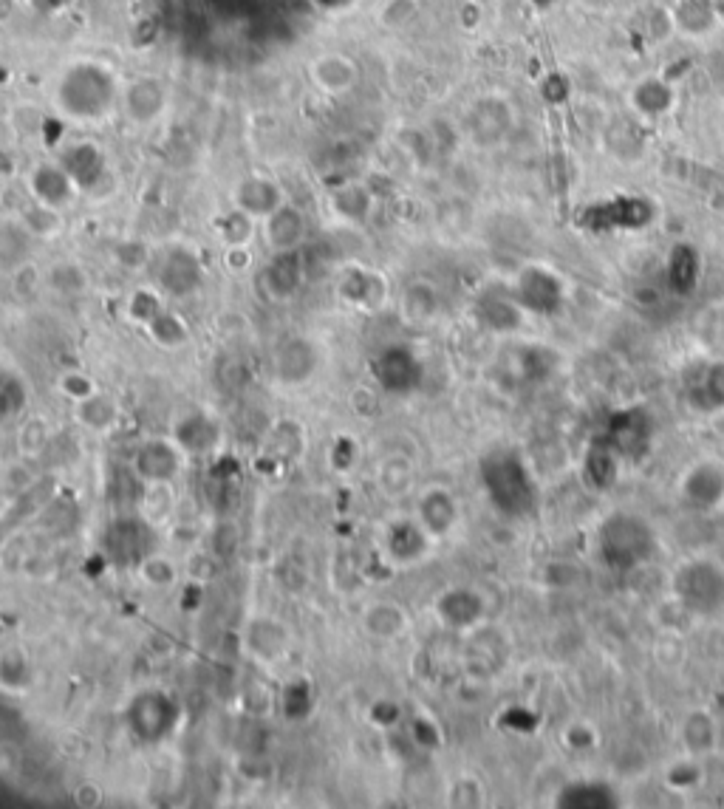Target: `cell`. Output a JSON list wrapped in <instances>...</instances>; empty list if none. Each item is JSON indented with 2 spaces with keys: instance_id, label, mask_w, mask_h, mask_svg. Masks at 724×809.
Wrapping results in <instances>:
<instances>
[{
  "instance_id": "cell-1",
  "label": "cell",
  "mask_w": 724,
  "mask_h": 809,
  "mask_svg": "<svg viewBox=\"0 0 724 809\" xmlns=\"http://www.w3.org/2000/svg\"><path fill=\"white\" fill-rule=\"evenodd\" d=\"M119 91L122 83L116 80L114 68L102 60L83 57L60 71L51 102L57 114L71 122H99L119 108Z\"/></svg>"
},
{
  "instance_id": "cell-2",
  "label": "cell",
  "mask_w": 724,
  "mask_h": 809,
  "mask_svg": "<svg viewBox=\"0 0 724 809\" xmlns=\"http://www.w3.org/2000/svg\"><path fill=\"white\" fill-rule=\"evenodd\" d=\"M481 481L484 490L495 504V510L504 515L521 518L535 510L538 490L535 481L527 473V467L518 462L515 456H490L481 462Z\"/></svg>"
},
{
  "instance_id": "cell-3",
  "label": "cell",
  "mask_w": 724,
  "mask_h": 809,
  "mask_svg": "<svg viewBox=\"0 0 724 809\" xmlns=\"http://www.w3.org/2000/svg\"><path fill=\"white\" fill-rule=\"evenodd\" d=\"M654 529L631 512H614L600 527V555L611 569L628 572L654 552Z\"/></svg>"
},
{
  "instance_id": "cell-4",
  "label": "cell",
  "mask_w": 724,
  "mask_h": 809,
  "mask_svg": "<svg viewBox=\"0 0 724 809\" xmlns=\"http://www.w3.org/2000/svg\"><path fill=\"white\" fill-rule=\"evenodd\" d=\"M125 725L142 744H159L179 727V702L167 691L148 688L131 699Z\"/></svg>"
},
{
  "instance_id": "cell-5",
  "label": "cell",
  "mask_w": 724,
  "mask_h": 809,
  "mask_svg": "<svg viewBox=\"0 0 724 809\" xmlns=\"http://www.w3.org/2000/svg\"><path fill=\"white\" fill-rule=\"evenodd\" d=\"M674 595L693 614H716L724 609V569L713 561H691L674 575Z\"/></svg>"
},
{
  "instance_id": "cell-6",
  "label": "cell",
  "mask_w": 724,
  "mask_h": 809,
  "mask_svg": "<svg viewBox=\"0 0 724 809\" xmlns=\"http://www.w3.org/2000/svg\"><path fill=\"white\" fill-rule=\"evenodd\" d=\"M170 108V85L159 74H136L119 91V114L136 128L159 122Z\"/></svg>"
},
{
  "instance_id": "cell-7",
  "label": "cell",
  "mask_w": 724,
  "mask_h": 809,
  "mask_svg": "<svg viewBox=\"0 0 724 809\" xmlns=\"http://www.w3.org/2000/svg\"><path fill=\"white\" fill-rule=\"evenodd\" d=\"M153 546H156V538H153L148 518H119L108 527L102 541L105 555L122 566H139L153 555Z\"/></svg>"
},
{
  "instance_id": "cell-8",
  "label": "cell",
  "mask_w": 724,
  "mask_h": 809,
  "mask_svg": "<svg viewBox=\"0 0 724 809\" xmlns=\"http://www.w3.org/2000/svg\"><path fill=\"white\" fill-rule=\"evenodd\" d=\"M371 371L379 388H385L388 394H411L422 382V363L416 360L413 351L402 346L379 351L371 363Z\"/></svg>"
},
{
  "instance_id": "cell-9",
  "label": "cell",
  "mask_w": 724,
  "mask_h": 809,
  "mask_svg": "<svg viewBox=\"0 0 724 809\" xmlns=\"http://www.w3.org/2000/svg\"><path fill=\"white\" fill-rule=\"evenodd\" d=\"M201 278H204V269L198 264V258L184 247L167 249L156 272V281L165 298H190L201 286Z\"/></svg>"
},
{
  "instance_id": "cell-10",
  "label": "cell",
  "mask_w": 724,
  "mask_h": 809,
  "mask_svg": "<svg viewBox=\"0 0 724 809\" xmlns=\"http://www.w3.org/2000/svg\"><path fill=\"white\" fill-rule=\"evenodd\" d=\"M512 298L521 309L535 314H555L563 306V283L541 266L524 269L512 289Z\"/></svg>"
},
{
  "instance_id": "cell-11",
  "label": "cell",
  "mask_w": 724,
  "mask_h": 809,
  "mask_svg": "<svg viewBox=\"0 0 724 809\" xmlns=\"http://www.w3.org/2000/svg\"><path fill=\"white\" fill-rule=\"evenodd\" d=\"M283 204H286L283 187L275 179L261 176V173L244 176L232 187V207L247 213L255 221H264L266 215H272Z\"/></svg>"
},
{
  "instance_id": "cell-12",
  "label": "cell",
  "mask_w": 724,
  "mask_h": 809,
  "mask_svg": "<svg viewBox=\"0 0 724 809\" xmlns=\"http://www.w3.org/2000/svg\"><path fill=\"white\" fill-rule=\"evenodd\" d=\"M181 470V450L173 439H148L133 456V473L142 484H170Z\"/></svg>"
},
{
  "instance_id": "cell-13",
  "label": "cell",
  "mask_w": 724,
  "mask_h": 809,
  "mask_svg": "<svg viewBox=\"0 0 724 809\" xmlns=\"http://www.w3.org/2000/svg\"><path fill=\"white\" fill-rule=\"evenodd\" d=\"M309 77L317 85V91H323L329 97H346L360 83V66L348 54L326 51V54H317L312 60Z\"/></svg>"
},
{
  "instance_id": "cell-14",
  "label": "cell",
  "mask_w": 724,
  "mask_h": 809,
  "mask_svg": "<svg viewBox=\"0 0 724 809\" xmlns=\"http://www.w3.org/2000/svg\"><path fill=\"white\" fill-rule=\"evenodd\" d=\"M26 184H29L32 201L46 204L51 210H63L80 193L74 179L68 176L66 167L60 165V162H40V165H34L29 170V176H26Z\"/></svg>"
},
{
  "instance_id": "cell-15",
  "label": "cell",
  "mask_w": 724,
  "mask_h": 809,
  "mask_svg": "<svg viewBox=\"0 0 724 809\" xmlns=\"http://www.w3.org/2000/svg\"><path fill=\"white\" fill-rule=\"evenodd\" d=\"M651 218H654V207L648 201L640 196H623V199H614L609 204L592 207L583 215V224H589L594 230H614V227L640 230Z\"/></svg>"
},
{
  "instance_id": "cell-16",
  "label": "cell",
  "mask_w": 724,
  "mask_h": 809,
  "mask_svg": "<svg viewBox=\"0 0 724 809\" xmlns=\"http://www.w3.org/2000/svg\"><path fill=\"white\" fill-rule=\"evenodd\" d=\"M512 128L510 102L501 97H481L473 102L467 114V133L476 145H495L501 142Z\"/></svg>"
},
{
  "instance_id": "cell-17",
  "label": "cell",
  "mask_w": 724,
  "mask_h": 809,
  "mask_svg": "<svg viewBox=\"0 0 724 809\" xmlns=\"http://www.w3.org/2000/svg\"><path fill=\"white\" fill-rule=\"evenodd\" d=\"M303 278H306V269H303L300 249L297 252H275V258L258 275V289L269 300L283 303V300L295 298Z\"/></svg>"
},
{
  "instance_id": "cell-18",
  "label": "cell",
  "mask_w": 724,
  "mask_h": 809,
  "mask_svg": "<svg viewBox=\"0 0 724 809\" xmlns=\"http://www.w3.org/2000/svg\"><path fill=\"white\" fill-rule=\"evenodd\" d=\"M173 442L187 456H210L221 442V425L204 411L184 413L173 425Z\"/></svg>"
},
{
  "instance_id": "cell-19",
  "label": "cell",
  "mask_w": 724,
  "mask_h": 809,
  "mask_svg": "<svg viewBox=\"0 0 724 809\" xmlns=\"http://www.w3.org/2000/svg\"><path fill=\"white\" fill-rule=\"evenodd\" d=\"M275 377L283 385H303L317 368V351L306 337H286L272 357Z\"/></svg>"
},
{
  "instance_id": "cell-20",
  "label": "cell",
  "mask_w": 724,
  "mask_h": 809,
  "mask_svg": "<svg viewBox=\"0 0 724 809\" xmlns=\"http://www.w3.org/2000/svg\"><path fill=\"white\" fill-rule=\"evenodd\" d=\"M309 221L295 204H283L264 218V241L272 252H297L306 244Z\"/></svg>"
},
{
  "instance_id": "cell-21",
  "label": "cell",
  "mask_w": 724,
  "mask_h": 809,
  "mask_svg": "<svg viewBox=\"0 0 724 809\" xmlns=\"http://www.w3.org/2000/svg\"><path fill=\"white\" fill-rule=\"evenodd\" d=\"M651 442V419L645 411L617 413L609 422V439L603 447L611 453H626V456H642L645 447Z\"/></svg>"
},
{
  "instance_id": "cell-22",
  "label": "cell",
  "mask_w": 724,
  "mask_h": 809,
  "mask_svg": "<svg viewBox=\"0 0 724 809\" xmlns=\"http://www.w3.org/2000/svg\"><path fill=\"white\" fill-rule=\"evenodd\" d=\"M60 165L74 179L77 190H94L105 176V156L94 142H74L63 150Z\"/></svg>"
},
{
  "instance_id": "cell-23",
  "label": "cell",
  "mask_w": 724,
  "mask_h": 809,
  "mask_svg": "<svg viewBox=\"0 0 724 809\" xmlns=\"http://www.w3.org/2000/svg\"><path fill=\"white\" fill-rule=\"evenodd\" d=\"M34 238L29 227L17 218H0V272L12 275L29 264L34 252Z\"/></svg>"
},
{
  "instance_id": "cell-24",
  "label": "cell",
  "mask_w": 724,
  "mask_h": 809,
  "mask_svg": "<svg viewBox=\"0 0 724 809\" xmlns=\"http://www.w3.org/2000/svg\"><path fill=\"white\" fill-rule=\"evenodd\" d=\"M459 518L456 510V498L450 496L442 487H433L425 496L419 498V512H416V521L428 529V535H447L453 524Z\"/></svg>"
},
{
  "instance_id": "cell-25",
  "label": "cell",
  "mask_w": 724,
  "mask_h": 809,
  "mask_svg": "<svg viewBox=\"0 0 724 809\" xmlns=\"http://www.w3.org/2000/svg\"><path fill=\"white\" fill-rule=\"evenodd\" d=\"M439 620L450 628H470L476 626L484 614V603L473 589H450L439 597L436 603Z\"/></svg>"
},
{
  "instance_id": "cell-26",
  "label": "cell",
  "mask_w": 724,
  "mask_h": 809,
  "mask_svg": "<svg viewBox=\"0 0 724 809\" xmlns=\"http://www.w3.org/2000/svg\"><path fill=\"white\" fill-rule=\"evenodd\" d=\"M428 529L419 521H396L385 535V549L396 563H413L428 549Z\"/></svg>"
},
{
  "instance_id": "cell-27",
  "label": "cell",
  "mask_w": 724,
  "mask_h": 809,
  "mask_svg": "<svg viewBox=\"0 0 724 809\" xmlns=\"http://www.w3.org/2000/svg\"><path fill=\"white\" fill-rule=\"evenodd\" d=\"M340 298L351 303V306H360V309H377L379 303L385 300V281L379 278L377 272L354 266L340 278Z\"/></svg>"
},
{
  "instance_id": "cell-28",
  "label": "cell",
  "mask_w": 724,
  "mask_h": 809,
  "mask_svg": "<svg viewBox=\"0 0 724 809\" xmlns=\"http://www.w3.org/2000/svg\"><path fill=\"white\" fill-rule=\"evenodd\" d=\"M676 91L674 83H668L665 77H645L640 83L634 85L631 91V105L634 111L648 119H657V116H665L671 108H674Z\"/></svg>"
},
{
  "instance_id": "cell-29",
  "label": "cell",
  "mask_w": 724,
  "mask_h": 809,
  "mask_svg": "<svg viewBox=\"0 0 724 809\" xmlns=\"http://www.w3.org/2000/svg\"><path fill=\"white\" fill-rule=\"evenodd\" d=\"M685 498L699 510H710L724 498V470L716 464H699L685 479Z\"/></svg>"
},
{
  "instance_id": "cell-30",
  "label": "cell",
  "mask_w": 724,
  "mask_h": 809,
  "mask_svg": "<svg viewBox=\"0 0 724 809\" xmlns=\"http://www.w3.org/2000/svg\"><path fill=\"white\" fill-rule=\"evenodd\" d=\"M699 269H702L699 252L691 244H676L668 258V283L676 295H691L699 283Z\"/></svg>"
},
{
  "instance_id": "cell-31",
  "label": "cell",
  "mask_w": 724,
  "mask_h": 809,
  "mask_svg": "<svg viewBox=\"0 0 724 809\" xmlns=\"http://www.w3.org/2000/svg\"><path fill=\"white\" fill-rule=\"evenodd\" d=\"M688 394L699 411H719L724 405V363L699 368Z\"/></svg>"
},
{
  "instance_id": "cell-32",
  "label": "cell",
  "mask_w": 724,
  "mask_h": 809,
  "mask_svg": "<svg viewBox=\"0 0 724 809\" xmlns=\"http://www.w3.org/2000/svg\"><path fill=\"white\" fill-rule=\"evenodd\" d=\"M331 210L340 215L348 224H362L368 221L371 207H374V196L362 187V184H343L331 193Z\"/></svg>"
},
{
  "instance_id": "cell-33",
  "label": "cell",
  "mask_w": 724,
  "mask_h": 809,
  "mask_svg": "<svg viewBox=\"0 0 724 809\" xmlns=\"http://www.w3.org/2000/svg\"><path fill=\"white\" fill-rule=\"evenodd\" d=\"M362 626H365V631L371 637H377V640H394V637H399L405 631L408 617L394 603H374V606H368L365 614H362Z\"/></svg>"
},
{
  "instance_id": "cell-34",
  "label": "cell",
  "mask_w": 724,
  "mask_h": 809,
  "mask_svg": "<svg viewBox=\"0 0 724 809\" xmlns=\"http://www.w3.org/2000/svg\"><path fill=\"white\" fill-rule=\"evenodd\" d=\"M617 804V793L606 784H569L558 795V807L572 809H606Z\"/></svg>"
},
{
  "instance_id": "cell-35",
  "label": "cell",
  "mask_w": 724,
  "mask_h": 809,
  "mask_svg": "<svg viewBox=\"0 0 724 809\" xmlns=\"http://www.w3.org/2000/svg\"><path fill=\"white\" fill-rule=\"evenodd\" d=\"M77 405V422L83 428L94 430V433H108L114 428L116 419H119V408L108 394L97 391L94 397L83 399V402H74Z\"/></svg>"
},
{
  "instance_id": "cell-36",
  "label": "cell",
  "mask_w": 724,
  "mask_h": 809,
  "mask_svg": "<svg viewBox=\"0 0 724 809\" xmlns=\"http://www.w3.org/2000/svg\"><path fill=\"white\" fill-rule=\"evenodd\" d=\"M289 645V634L286 628L275 623V620H258L249 628V648L261 657V660H275L286 651Z\"/></svg>"
},
{
  "instance_id": "cell-37",
  "label": "cell",
  "mask_w": 724,
  "mask_h": 809,
  "mask_svg": "<svg viewBox=\"0 0 724 809\" xmlns=\"http://www.w3.org/2000/svg\"><path fill=\"white\" fill-rule=\"evenodd\" d=\"M34 679L32 660L20 648H6L0 654V688L6 691H26Z\"/></svg>"
},
{
  "instance_id": "cell-38",
  "label": "cell",
  "mask_w": 724,
  "mask_h": 809,
  "mask_svg": "<svg viewBox=\"0 0 724 809\" xmlns=\"http://www.w3.org/2000/svg\"><path fill=\"white\" fill-rule=\"evenodd\" d=\"M676 29L685 34H708L716 23V12L708 0H679L674 6Z\"/></svg>"
},
{
  "instance_id": "cell-39",
  "label": "cell",
  "mask_w": 724,
  "mask_h": 809,
  "mask_svg": "<svg viewBox=\"0 0 724 809\" xmlns=\"http://www.w3.org/2000/svg\"><path fill=\"white\" fill-rule=\"evenodd\" d=\"M145 331H148L150 340L162 348H181L184 343H187V340H190V329H187V323L181 320L179 314L170 312V309L156 314L148 326H145Z\"/></svg>"
},
{
  "instance_id": "cell-40",
  "label": "cell",
  "mask_w": 724,
  "mask_h": 809,
  "mask_svg": "<svg viewBox=\"0 0 724 809\" xmlns=\"http://www.w3.org/2000/svg\"><path fill=\"white\" fill-rule=\"evenodd\" d=\"M26 402H29L26 382L20 380V374H15L12 368L0 365V425L15 419L17 413H23Z\"/></svg>"
},
{
  "instance_id": "cell-41",
  "label": "cell",
  "mask_w": 724,
  "mask_h": 809,
  "mask_svg": "<svg viewBox=\"0 0 724 809\" xmlns=\"http://www.w3.org/2000/svg\"><path fill=\"white\" fill-rule=\"evenodd\" d=\"M478 314H481V320L490 329L498 331L515 329L521 323V306H518V300L512 298V295L510 298H484L481 306H478Z\"/></svg>"
},
{
  "instance_id": "cell-42",
  "label": "cell",
  "mask_w": 724,
  "mask_h": 809,
  "mask_svg": "<svg viewBox=\"0 0 724 809\" xmlns=\"http://www.w3.org/2000/svg\"><path fill=\"white\" fill-rule=\"evenodd\" d=\"M215 232L227 247H247L252 232H255V218H249L247 213L232 207L230 213H224L215 221Z\"/></svg>"
},
{
  "instance_id": "cell-43",
  "label": "cell",
  "mask_w": 724,
  "mask_h": 809,
  "mask_svg": "<svg viewBox=\"0 0 724 809\" xmlns=\"http://www.w3.org/2000/svg\"><path fill=\"white\" fill-rule=\"evenodd\" d=\"M165 309V295H159L150 286L136 289L131 298H128V317H131L136 326H148L150 320L159 312H165Z\"/></svg>"
},
{
  "instance_id": "cell-44",
  "label": "cell",
  "mask_w": 724,
  "mask_h": 809,
  "mask_svg": "<svg viewBox=\"0 0 724 809\" xmlns=\"http://www.w3.org/2000/svg\"><path fill=\"white\" fill-rule=\"evenodd\" d=\"M20 221L29 227L34 238H49V235L60 230V210H51L46 204H37L34 201L32 207L20 215Z\"/></svg>"
},
{
  "instance_id": "cell-45",
  "label": "cell",
  "mask_w": 724,
  "mask_h": 809,
  "mask_svg": "<svg viewBox=\"0 0 724 809\" xmlns=\"http://www.w3.org/2000/svg\"><path fill=\"white\" fill-rule=\"evenodd\" d=\"M312 710V688L306 679H295L283 688V713L289 719H303Z\"/></svg>"
},
{
  "instance_id": "cell-46",
  "label": "cell",
  "mask_w": 724,
  "mask_h": 809,
  "mask_svg": "<svg viewBox=\"0 0 724 809\" xmlns=\"http://www.w3.org/2000/svg\"><path fill=\"white\" fill-rule=\"evenodd\" d=\"M139 578L145 580L148 586H153V589H167L176 580V566L167 561V558H162V555H150V558L139 563Z\"/></svg>"
},
{
  "instance_id": "cell-47",
  "label": "cell",
  "mask_w": 724,
  "mask_h": 809,
  "mask_svg": "<svg viewBox=\"0 0 724 809\" xmlns=\"http://www.w3.org/2000/svg\"><path fill=\"white\" fill-rule=\"evenodd\" d=\"M405 312L411 314L413 320H428L430 314L436 312V295L428 283H413L405 292Z\"/></svg>"
},
{
  "instance_id": "cell-48",
  "label": "cell",
  "mask_w": 724,
  "mask_h": 809,
  "mask_svg": "<svg viewBox=\"0 0 724 809\" xmlns=\"http://www.w3.org/2000/svg\"><path fill=\"white\" fill-rule=\"evenodd\" d=\"M416 15H419V3L416 0H388L382 6V12H379V23L388 26V29H402Z\"/></svg>"
},
{
  "instance_id": "cell-49",
  "label": "cell",
  "mask_w": 724,
  "mask_h": 809,
  "mask_svg": "<svg viewBox=\"0 0 724 809\" xmlns=\"http://www.w3.org/2000/svg\"><path fill=\"white\" fill-rule=\"evenodd\" d=\"M57 385H60V394L71 399V402H83V399L94 397L99 391L97 382L91 380L88 374H83V371H66Z\"/></svg>"
},
{
  "instance_id": "cell-50",
  "label": "cell",
  "mask_w": 724,
  "mask_h": 809,
  "mask_svg": "<svg viewBox=\"0 0 724 809\" xmlns=\"http://www.w3.org/2000/svg\"><path fill=\"white\" fill-rule=\"evenodd\" d=\"M645 29H648V37H651L654 43H665V40L676 32L674 12H668V9H662V6L651 9V12H648V20H645Z\"/></svg>"
},
{
  "instance_id": "cell-51",
  "label": "cell",
  "mask_w": 724,
  "mask_h": 809,
  "mask_svg": "<svg viewBox=\"0 0 724 809\" xmlns=\"http://www.w3.org/2000/svg\"><path fill=\"white\" fill-rule=\"evenodd\" d=\"M541 97L549 102V105H560V102H566V97H569V83H566V77H560V74H549V77H543Z\"/></svg>"
},
{
  "instance_id": "cell-52",
  "label": "cell",
  "mask_w": 724,
  "mask_h": 809,
  "mask_svg": "<svg viewBox=\"0 0 724 809\" xmlns=\"http://www.w3.org/2000/svg\"><path fill=\"white\" fill-rule=\"evenodd\" d=\"M371 722L382 730H391L399 722V705L388 702V699H379L377 705H371Z\"/></svg>"
},
{
  "instance_id": "cell-53",
  "label": "cell",
  "mask_w": 724,
  "mask_h": 809,
  "mask_svg": "<svg viewBox=\"0 0 724 809\" xmlns=\"http://www.w3.org/2000/svg\"><path fill=\"white\" fill-rule=\"evenodd\" d=\"M331 459H334V467L346 470L357 459V447H354V442H348V439H337L334 447H331Z\"/></svg>"
},
{
  "instance_id": "cell-54",
  "label": "cell",
  "mask_w": 724,
  "mask_h": 809,
  "mask_svg": "<svg viewBox=\"0 0 724 809\" xmlns=\"http://www.w3.org/2000/svg\"><path fill=\"white\" fill-rule=\"evenodd\" d=\"M433 730H436V727L428 725L425 719H416V722L411 725L413 742L419 744V747H433V744H436V736H433Z\"/></svg>"
},
{
  "instance_id": "cell-55",
  "label": "cell",
  "mask_w": 724,
  "mask_h": 809,
  "mask_svg": "<svg viewBox=\"0 0 724 809\" xmlns=\"http://www.w3.org/2000/svg\"><path fill=\"white\" fill-rule=\"evenodd\" d=\"M710 74H713V80L724 88V54H716V57L710 60Z\"/></svg>"
},
{
  "instance_id": "cell-56",
  "label": "cell",
  "mask_w": 724,
  "mask_h": 809,
  "mask_svg": "<svg viewBox=\"0 0 724 809\" xmlns=\"http://www.w3.org/2000/svg\"><path fill=\"white\" fill-rule=\"evenodd\" d=\"M0 589H3V572H0Z\"/></svg>"
},
{
  "instance_id": "cell-57",
  "label": "cell",
  "mask_w": 724,
  "mask_h": 809,
  "mask_svg": "<svg viewBox=\"0 0 724 809\" xmlns=\"http://www.w3.org/2000/svg\"><path fill=\"white\" fill-rule=\"evenodd\" d=\"M538 3H549V0H538Z\"/></svg>"
}]
</instances>
